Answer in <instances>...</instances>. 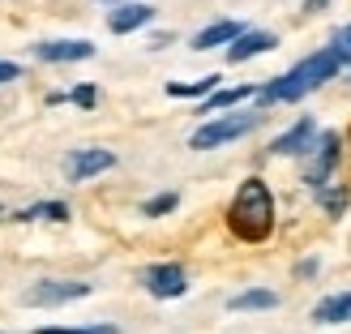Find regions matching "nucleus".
<instances>
[{
    "instance_id": "f257e3e1",
    "label": "nucleus",
    "mask_w": 351,
    "mask_h": 334,
    "mask_svg": "<svg viewBox=\"0 0 351 334\" xmlns=\"http://www.w3.org/2000/svg\"><path fill=\"white\" fill-rule=\"evenodd\" d=\"M343 69H347V64L335 56V47H322V51H313V56H304L300 64L291 69V73L274 77L270 86H261V91H257V103H261V108H274V103H295V99H304L308 91H317V86L335 82Z\"/></svg>"
},
{
    "instance_id": "f03ea898",
    "label": "nucleus",
    "mask_w": 351,
    "mask_h": 334,
    "mask_svg": "<svg viewBox=\"0 0 351 334\" xmlns=\"http://www.w3.org/2000/svg\"><path fill=\"white\" fill-rule=\"evenodd\" d=\"M227 227L240 236V240H266L274 232V198H270V184L266 180H244L236 189V198H232V210H227Z\"/></svg>"
},
{
    "instance_id": "7ed1b4c3",
    "label": "nucleus",
    "mask_w": 351,
    "mask_h": 334,
    "mask_svg": "<svg viewBox=\"0 0 351 334\" xmlns=\"http://www.w3.org/2000/svg\"><path fill=\"white\" fill-rule=\"evenodd\" d=\"M257 125H261L257 112H236V116H223V120H210V125H202L197 133L189 137V146H193V150H215V146H223V142L249 137Z\"/></svg>"
},
{
    "instance_id": "20e7f679",
    "label": "nucleus",
    "mask_w": 351,
    "mask_h": 334,
    "mask_svg": "<svg viewBox=\"0 0 351 334\" xmlns=\"http://www.w3.org/2000/svg\"><path fill=\"white\" fill-rule=\"evenodd\" d=\"M142 283L154 300H176V296L189 291V278H184V266H176V261H154V266L142 270Z\"/></svg>"
},
{
    "instance_id": "39448f33",
    "label": "nucleus",
    "mask_w": 351,
    "mask_h": 334,
    "mask_svg": "<svg viewBox=\"0 0 351 334\" xmlns=\"http://www.w3.org/2000/svg\"><path fill=\"white\" fill-rule=\"evenodd\" d=\"M308 150H313V159H308V167H304V184L322 189V184L330 180V171H335V163H339L343 142H339V133H317Z\"/></svg>"
},
{
    "instance_id": "423d86ee",
    "label": "nucleus",
    "mask_w": 351,
    "mask_h": 334,
    "mask_svg": "<svg viewBox=\"0 0 351 334\" xmlns=\"http://www.w3.org/2000/svg\"><path fill=\"white\" fill-rule=\"evenodd\" d=\"M112 167H116V154L90 146V150H73V154H69L64 176H69L73 184H82V180H90V176H99V171H112Z\"/></svg>"
},
{
    "instance_id": "0eeeda50",
    "label": "nucleus",
    "mask_w": 351,
    "mask_h": 334,
    "mask_svg": "<svg viewBox=\"0 0 351 334\" xmlns=\"http://www.w3.org/2000/svg\"><path fill=\"white\" fill-rule=\"evenodd\" d=\"M86 296H90V283H34L26 291V305L56 309V305H69V300H86Z\"/></svg>"
},
{
    "instance_id": "6e6552de",
    "label": "nucleus",
    "mask_w": 351,
    "mask_h": 334,
    "mask_svg": "<svg viewBox=\"0 0 351 334\" xmlns=\"http://www.w3.org/2000/svg\"><path fill=\"white\" fill-rule=\"evenodd\" d=\"M34 56L47 60V64H73V60H90L95 43H86V39H56V43H39Z\"/></svg>"
},
{
    "instance_id": "1a4fd4ad",
    "label": "nucleus",
    "mask_w": 351,
    "mask_h": 334,
    "mask_svg": "<svg viewBox=\"0 0 351 334\" xmlns=\"http://www.w3.org/2000/svg\"><path fill=\"white\" fill-rule=\"evenodd\" d=\"M278 39L270 30H240L232 43H227V60L232 64H244V60H253V56H261V51H270Z\"/></svg>"
},
{
    "instance_id": "9d476101",
    "label": "nucleus",
    "mask_w": 351,
    "mask_h": 334,
    "mask_svg": "<svg viewBox=\"0 0 351 334\" xmlns=\"http://www.w3.org/2000/svg\"><path fill=\"white\" fill-rule=\"evenodd\" d=\"M313 137H317V125H313V116H300L283 137H274V142H270V154H304V150L313 146Z\"/></svg>"
},
{
    "instance_id": "9b49d317",
    "label": "nucleus",
    "mask_w": 351,
    "mask_h": 334,
    "mask_svg": "<svg viewBox=\"0 0 351 334\" xmlns=\"http://www.w3.org/2000/svg\"><path fill=\"white\" fill-rule=\"evenodd\" d=\"M154 22V9L150 5H116L108 13V30L112 34H129V30H142Z\"/></svg>"
},
{
    "instance_id": "f8f14e48",
    "label": "nucleus",
    "mask_w": 351,
    "mask_h": 334,
    "mask_svg": "<svg viewBox=\"0 0 351 334\" xmlns=\"http://www.w3.org/2000/svg\"><path fill=\"white\" fill-rule=\"evenodd\" d=\"M313 322H317V326L351 322V291H335V296H326V300H317V305H313Z\"/></svg>"
},
{
    "instance_id": "ddd939ff",
    "label": "nucleus",
    "mask_w": 351,
    "mask_h": 334,
    "mask_svg": "<svg viewBox=\"0 0 351 334\" xmlns=\"http://www.w3.org/2000/svg\"><path fill=\"white\" fill-rule=\"evenodd\" d=\"M240 30H244L240 22H215V26H206V30H197V34H193V47H197V51H210V47H227V43H232Z\"/></svg>"
},
{
    "instance_id": "4468645a",
    "label": "nucleus",
    "mask_w": 351,
    "mask_h": 334,
    "mask_svg": "<svg viewBox=\"0 0 351 334\" xmlns=\"http://www.w3.org/2000/svg\"><path fill=\"white\" fill-rule=\"evenodd\" d=\"M257 95V86H236V91H210L206 95V103H202V112H219V108H236V103H244V99H253Z\"/></svg>"
},
{
    "instance_id": "2eb2a0df",
    "label": "nucleus",
    "mask_w": 351,
    "mask_h": 334,
    "mask_svg": "<svg viewBox=\"0 0 351 334\" xmlns=\"http://www.w3.org/2000/svg\"><path fill=\"white\" fill-rule=\"evenodd\" d=\"M274 305H278V296H274V291H266V287H257V291H240V296H232V300H227V309H232V313L274 309Z\"/></svg>"
},
{
    "instance_id": "dca6fc26",
    "label": "nucleus",
    "mask_w": 351,
    "mask_h": 334,
    "mask_svg": "<svg viewBox=\"0 0 351 334\" xmlns=\"http://www.w3.org/2000/svg\"><path fill=\"white\" fill-rule=\"evenodd\" d=\"M215 86H219V77L210 73V77H202V82H167V95H171V99H206Z\"/></svg>"
},
{
    "instance_id": "f3484780",
    "label": "nucleus",
    "mask_w": 351,
    "mask_h": 334,
    "mask_svg": "<svg viewBox=\"0 0 351 334\" xmlns=\"http://www.w3.org/2000/svg\"><path fill=\"white\" fill-rule=\"evenodd\" d=\"M317 202H322V210H326V215H343V210H347V189L343 184H322L317 189Z\"/></svg>"
},
{
    "instance_id": "a211bd4d",
    "label": "nucleus",
    "mask_w": 351,
    "mask_h": 334,
    "mask_svg": "<svg viewBox=\"0 0 351 334\" xmlns=\"http://www.w3.org/2000/svg\"><path fill=\"white\" fill-rule=\"evenodd\" d=\"M17 219H51V223H64L69 219V206L64 202H39V206H30V210H22V215H17Z\"/></svg>"
},
{
    "instance_id": "6ab92c4d",
    "label": "nucleus",
    "mask_w": 351,
    "mask_h": 334,
    "mask_svg": "<svg viewBox=\"0 0 351 334\" xmlns=\"http://www.w3.org/2000/svg\"><path fill=\"white\" fill-rule=\"evenodd\" d=\"M176 202H180V198H176V193H159V198H150V202L142 206V215H146V219H159V215H171V210H176Z\"/></svg>"
},
{
    "instance_id": "aec40b11",
    "label": "nucleus",
    "mask_w": 351,
    "mask_h": 334,
    "mask_svg": "<svg viewBox=\"0 0 351 334\" xmlns=\"http://www.w3.org/2000/svg\"><path fill=\"white\" fill-rule=\"evenodd\" d=\"M34 334H116V326H73V330H60V326H43Z\"/></svg>"
},
{
    "instance_id": "412c9836",
    "label": "nucleus",
    "mask_w": 351,
    "mask_h": 334,
    "mask_svg": "<svg viewBox=\"0 0 351 334\" xmlns=\"http://www.w3.org/2000/svg\"><path fill=\"white\" fill-rule=\"evenodd\" d=\"M330 47H335V56H339L343 64H351V26H343V30L335 34V43H330Z\"/></svg>"
},
{
    "instance_id": "4be33fe9",
    "label": "nucleus",
    "mask_w": 351,
    "mask_h": 334,
    "mask_svg": "<svg viewBox=\"0 0 351 334\" xmlns=\"http://www.w3.org/2000/svg\"><path fill=\"white\" fill-rule=\"evenodd\" d=\"M69 99H73L77 108H95V86H77V91L69 95Z\"/></svg>"
},
{
    "instance_id": "5701e85b",
    "label": "nucleus",
    "mask_w": 351,
    "mask_h": 334,
    "mask_svg": "<svg viewBox=\"0 0 351 334\" xmlns=\"http://www.w3.org/2000/svg\"><path fill=\"white\" fill-rule=\"evenodd\" d=\"M17 77H22V69L9 64V60H0V86H5V82H17Z\"/></svg>"
},
{
    "instance_id": "b1692460",
    "label": "nucleus",
    "mask_w": 351,
    "mask_h": 334,
    "mask_svg": "<svg viewBox=\"0 0 351 334\" xmlns=\"http://www.w3.org/2000/svg\"><path fill=\"white\" fill-rule=\"evenodd\" d=\"M330 0H304V13H317V9H326Z\"/></svg>"
}]
</instances>
